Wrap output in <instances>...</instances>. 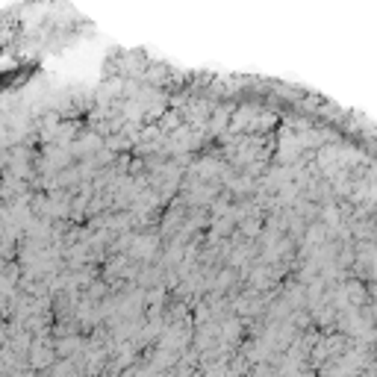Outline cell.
<instances>
[{
	"label": "cell",
	"mask_w": 377,
	"mask_h": 377,
	"mask_svg": "<svg viewBox=\"0 0 377 377\" xmlns=\"http://www.w3.org/2000/svg\"><path fill=\"white\" fill-rule=\"evenodd\" d=\"M50 363V351H35V357H32V366H47Z\"/></svg>",
	"instance_id": "obj_1"
},
{
	"label": "cell",
	"mask_w": 377,
	"mask_h": 377,
	"mask_svg": "<svg viewBox=\"0 0 377 377\" xmlns=\"http://www.w3.org/2000/svg\"><path fill=\"white\" fill-rule=\"evenodd\" d=\"M18 377H32V375H18Z\"/></svg>",
	"instance_id": "obj_2"
}]
</instances>
